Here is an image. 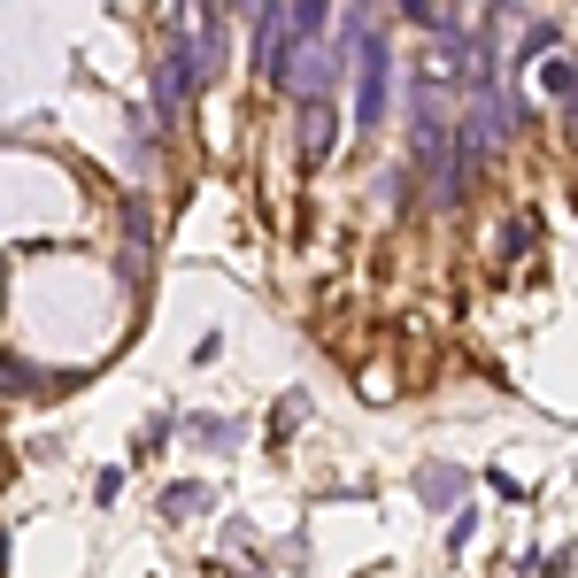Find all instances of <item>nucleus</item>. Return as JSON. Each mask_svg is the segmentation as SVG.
Here are the masks:
<instances>
[{"label":"nucleus","mask_w":578,"mask_h":578,"mask_svg":"<svg viewBox=\"0 0 578 578\" xmlns=\"http://www.w3.org/2000/svg\"><path fill=\"white\" fill-rule=\"evenodd\" d=\"M116 224H124V255H116L124 293H131V301H147V271H154V224H147V193H124V201H116Z\"/></svg>","instance_id":"f257e3e1"},{"label":"nucleus","mask_w":578,"mask_h":578,"mask_svg":"<svg viewBox=\"0 0 578 578\" xmlns=\"http://www.w3.org/2000/svg\"><path fill=\"white\" fill-rule=\"evenodd\" d=\"M332 139H340V109L332 101H301L293 109V154H301V171H324V162H332Z\"/></svg>","instance_id":"f03ea898"},{"label":"nucleus","mask_w":578,"mask_h":578,"mask_svg":"<svg viewBox=\"0 0 578 578\" xmlns=\"http://www.w3.org/2000/svg\"><path fill=\"white\" fill-rule=\"evenodd\" d=\"M247 39H255V70L278 77V70H286V0H271V9H247Z\"/></svg>","instance_id":"7ed1b4c3"},{"label":"nucleus","mask_w":578,"mask_h":578,"mask_svg":"<svg viewBox=\"0 0 578 578\" xmlns=\"http://www.w3.org/2000/svg\"><path fill=\"white\" fill-rule=\"evenodd\" d=\"M70 386H77V370H32L24 355L0 348V393H9V401H24V393H70Z\"/></svg>","instance_id":"20e7f679"},{"label":"nucleus","mask_w":578,"mask_h":578,"mask_svg":"<svg viewBox=\"0 0 578 578\" xmlns=\"http://www.w3.org/2000/svg\"><path fill=\"white\" fill-rule=\"evenodd\" d=\"M463 493H470L463 463H417V502L425 510H463Z\"/></svg>","instance_id":"39448f33"},{"label":"nucleus","mask_w":578,"mask_h":578,"mask_svg":"<svg viewBox=\"0 0 578 578\" xmlns=\"http://www.w3.org/2000/svg\"><path fill=\"white\" fill-rule=\"evenodd\" d=\"M332 16L340 9H324V0H286V54L293 47H324L332 39Z\"/></svg>","instance_id":"423d86ee"},{"label":"nucleus","mask_w":578,"mask_h":578,"mask_svg":"<svg viewBox=\"0 0 578 578\" xmlns=\"http://www.w3.org/2000/svg\"><path fill=\"white\" fill-rule=\"evenodd\" d=\"M178 425H186V440H193V448H209V455H231V448L247 440V425H239V417H209V409H186Z\"/></svg>","instance_id":"0eeeda50"},{"label":"nucleus","mask_w":578,"mask_h":578,"mask_svg":"<svg viewBox=\"0 0 578 578\" xmlns=\"http://www.w3.org/2000/svg\"><path fill=\"white\" fill-rule=\"evenodd\" d=\"M209 502H216V493H209L201 478H171V486H162V517H171V525H186V517H209Z\"/></svg>","instance_id":"6e6552de"},{"label":"nucleus","mask_w":578,"mask_h":578,"mask_svg":"<svg viewBox=\"0 0 578 578\" xmlns=\"http://www.w3.org/2000/svg\"><path fill=\"white\" fill-rule=\"evenodd\" d=\"M193 54H201V86H209V77H224V9H201V24H193Z\"/></svg>","instance_id":"1a4fd4ad"},{"label":"nucleus","mask_w":578,"mask_h":578,"mask_svg":"<svg viewBox=\"0 0 578 578\" xmlns=\"http://www.w3.org/2000/svg\"><path fill=\"white\" fill-rule=\"evenodd\" d=\"M540 86H548V101H563L578 116V54H548L540 62Z\"/></svg>","instance_id":"9d476101"},{"label":"nucleus","mask_w":578,"mask_h":578,"mask_svg":"<svg viewBox=\"0 0 578 578\" xmlns=\"http://www.w3.org/2000/svg\"><path fill=\"white\" fill-rule=\"evenodd\" d=\"M555 39H563V24H548V16H532V24L517 32V62H540V54H548Z\"/></svg>","instance_id":"9b49d317"},{"label":"nucleus","mask_w":578,"mask_h":578,"mask_svg":"<svg viewBox=\"0 0 578 578\" xmlns=\"http://www.w3.org/2000/svg\"><path fill=\"white\" fill-rule=\"evenodd\" d=\"M301 409H309V393H301V386H293V393H286V401H278V409H271V448H278V440H286V432H293V425H301Z\"/></svg>","instance_id":"f8f14e48"},{"label":"nucleus","mask_w":578,"mask_h":578,"mask_svg":"<svg viewBox=\"0 0 578 578\" xmlns=\"http://www.w3.org/2000/svg\"><path fill=\"white\" fill-rule=\"evenodd\" d=\"M171 409H154V417H147V432H139V455H162V448H171Z\"/></svg>","instance_id":"ddd939ff"},{"label":"nucleus","mask_w":578,"mask_h":578,"mask_svg":"<svg viewBox=\"0 0 578 578\" xmlns=\"http://www.w3.org/2000/svg\"><path fill=\"white\" fill-rule=\"evenodd\" d=\"M532 239H540V224H532V216H510V224H502V255H525Z\"/></svg>","instance_id":"4468645a"},{"label":"nucleus","mask_w":578,"mask_h":578,"mask_svg":"<svg viewBox=\"0 0 578 578\" xmlns=\"http://www.w3.org/2000/svg\"><path fill=\"white\" fill-rule=\"evenodd\" d=\"M470 532H478V510H470V502H463V510H455V525H448V548H455V555H463V548H470Z\"/></svg>","instance_id":"2eb2a0df"},{"label":"nucleus","mask_w":578,"mask_h":578,"mask_svg":"<svg viewBox=\"0 0 578 578\" xmlns=\"http://www.w3.org/2000/svg\"><path fill=\"white\" fill-rule=\"evenodd\" d=\"M116 493H124V470L101 463V470H93V502H116Z\"/></svg>","instance_id":"dca6fc26"},{"label":"nucleus","mask_w":578,"mask_h":578,"mask_svg":"<svg viewBox=\"0 0 578 578\" xmlns=\"http://www.w3.org/2000/svg\"><path fill=\"white\" fill-rule=\"evenodd\" d=\"M231 578H271V570H263V563H255V555H247V563H239V570H231Z\"/></svg>","instance_id":"f3484780"}]
</instances>
